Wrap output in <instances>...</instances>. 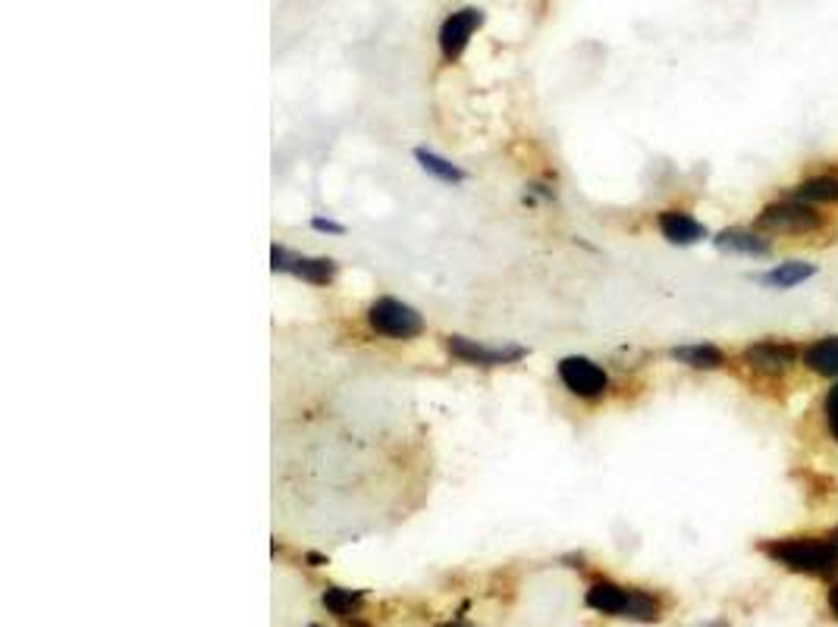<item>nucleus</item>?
Listing matches in <instances>:
<instances>
[{"label":"nucleus","mask_w":838,"mask_h":627,"mask_svg":"<svg viewBox=\"0 0 838 627\" xmlns=\"http://www.w3.org/2000/svg\"><path fill=\"white\" fill-rule=\"evenodd\" d=\"M412 158L418 163L421 170L431 176V179H437L443 186H462L468 179V173L459 166V163H452L449 158H443L437 151H431V148H415L412 151Z\"/></svg>","instance_id":"dca6fc26"},{"label":"nucleus","mask_w":838,"mask_h":627,"mask_svg":"<svg viewBox=\"0 0 838 627\" xmlns=\"http://www.w3.org/2000/svg\"><path fill=\"white\" fill-rule=\"evenodd\" d=\"M782 195H789L794 201L814 205V208H836L838 205V173L836 170H823V173H807L797 183L782 188Z\"/></svg>","instance_id":"2eb2a0df"},{"label":"nucleus","mask_w":838,"mask_h":627,"mask_svg":"<svg viewBox=\"0 0 838 627\" xmlns=\"http://www.w3.org/2000/svg\"><path fill=\"white\" fill-rule=\"evenodd\" d=\"M710 245L725 257H747V260H769L776 255V242L754 227H722L713 233Z\"/></svg>","instance_id":"1a4fd4ad"},{"label":"nucleus","mask_w":838,"mask_h":627,"mask_svg":"<svg viewBox=\"0 0 838 627\" xmlns=\"http://www.w3.org/2000/svg\"><path fill=\"white\" fill-rule=\"evenodd\" d=\"M271 270L274 274H292V277H299L302 282H311V286H333L336 277H340V264L333 257L296 255L286 245H274L271 248Z\"/></svg>","instance_id":"6e6552de"},{"label":"nucleus","mask_w":838,"mask_h":627,"mask_svg":"<svg viewBox=\"0 0 838 627\" xmlns=\"http://www.w3.org/2000/svg\"><path fill=\"white\" fill-rule=\"evenodd\" d=\"M305 561H308L311 568H321V565H326V558L318 556V553H308V556H305Z\"/></svg>","instance_id":"412c9836"},{"label":"nucleus","mask_w":838,"mask_h":627,"mask_svg":"<svg viewBox=\"0 0 838 627\" xmlns=\"http://www.w3.org/2000/svg\"><path fill=\"white\" fill-rule=\"evenodd\" d=\"M443 349L449 351L459 364H468V368H509V364H518L525 361L531 351L518 342H503V346H487V342H478V339H468V336H459V333H449L443 336Z\"/></svg>","instance_id":"0eeeda50"},{"label":"nucleus","mask_w":838,"mask_h":627,"mask_svg":"<svg viewBox=\"0 0 838 627\" xmlns=\"http://www.w3.org/2000/svg\"><path fill=\"white\" fill-rule=\"evenodd\" d=\"M829 534H833L838 539V524H836V527H829Z\"/></svg>","instance_id":"b1692460"},{"label":"nucleus","mask_w":838,"mask_h":627,"mask_svg":"<svg viewBox=\"0 0 838 627\" xmlns=\"http://www.w3.org/2000/svg\"><path fill=\"white\" fill-rule=\"evenodd\" d=\"M801 371L823 383L838 380V333H823L801 346Z\"/></svg>","instance_id":"4468645a"},{"label":"nucleus","mask_w":838,"mask_h":627,"mask_svg":"<svg viewBox=\"0 0 838 627\" xmlns=\"http://www.w3.org/2000/svg\"><path fill=\"white\" fill-rule=\"evenodd\" d=\"M816 418H819V433H823V440L829 442L833 449H838V380L836 383H826V390L819 395Z\"/></svg>","instance_id":"a211bd4d"},{"label":"nucleus","mask_w":838,"mask_h":627,"mask_svg":"<svg viewBox=\"0 0 838 627\" xmlns=\"http://www.w3.org/2000/svg\"><path fill=\"white\" fill-rule=\"evenodd\" d=\"M656 233L663 235V242H669L673 248H694V245H703V242L713 239L710 227L685 208L659 210L656 213Z\"/></svg>","instance_id":"f8f14e48"},{"label":"nucleus","mask_w":838,"mask_h":627,"mask_svg":"<svg viewBox=\"0 0 838 627\" xmlns=\"http://www.w3.org/2000/svg\"><path fill=\"white\" fill-rule=\"evenodd\" d=\"M556 376L562 390L582 402H600L612 390V376L600 361L587 355H565L556 361Z\"/></svg>","instance_id":"423d86ee"},{"label":"nucleus","mask_w":838,"mask_h":627,"mask_svg":"<svg viewBox=\"0 0 838 627\" xmlns=\"http://www.w3.org/2000/svg\"><path fill=\"white\" fill-rule=\"evenodd\" d=\"M801 346L804 342H797L792 336H760V339H750L738 349L735 364L750 380L779 386L801 368Z\"/></svg>","instance_id":"7ed1b4c3"},{"label":"nucleus","mask_w":838,"mask_h":627,"mask_svg":"<svg viewBox=\"0 0 838 627\" xmlns=\"http://www.w3.org/2000/svg\"><path fill=\"white\" fill-rule=\"evenodd\" d=\"M750 227L769 235L772 242H779V239L811 242V239H819V235H826L833 230V217L826 213V208L794 201V198L779 191L776 198H769L767 205H760V210L750 220Z\"/></svg>","instance_id":"f03ea898"},{"label":"nucleus","mask_w":838,"mask_h":627,"mask_svg":"<svg viewBox=\"0 0 838 627\" xmlns=\"http://www.w3.org/2000/svg\"><path fill=\"white\" fill-rule=\"evenodd\" d=\"M440 627H474V625H468V622H462V618H456V622H446V625Z\"/></svg>","instance_id":"5701e85b"},{"label":"nucleus","mask_w":838,"mask_h":627,"mask_svg":"<svg viewBox=\"0 0 838 627\" xmlns=\"http://www.w3.org/2000/svg\"><path fill=\"white\" fill-rule=\"evenodd\" d=\"M308 627H321V625H308Z\"/></svg>","instance_id":"393cba45"},{"label":"nucleus","mask_w":838,"mask_h":627,"mask_svg":"<svg viewBox=\"0 0 838 627\" xmlns=\"http://www.w3.org/2000/svg\"><path fill=\"white\" fill-rule=\"evenodd\" d=\"M587 608L606 618H625L638 625H656L663 622V600L644 590V587H622L616 581H594L584 593Z\"/></svg>","instance_id":"20e7f679"},{"label":"nucleus","mask_w":838,"mask_h":627,"mask_svg":"<svg viewBox=\"0 0 838 627\" xmlns=\"http://www.w3.org/2000/svg\"><path fill=\"white\" fill-rule=\"evenodd\" d=\"M311 230L324 235H336V239H340V235H346V227H343V223H336V220H330V217H321V213H318V217H311Z\"/></svg>","instance_id":"6ab92c4d"},{"label":"nucleus","mask_w":838,"mask_h":627,"mask_svg":"<svg viewBox=\"0 0 838 627\" xmlns=\"http://www.w3.org/2000/svg\"><path fill=\"white\" fill-rule=\"evenodd\" d=\"M826 608H829V615L838 622V581L826 583Z\"/></svg>","instance_id":"aec40b11"},{"label":"nucleus","mask_w":838,"mask_h":627,"mask_svg":"<svg viewBox=\"0 0 838 627\" xmlns=\"http://www.w3.org/2000/svg\"><path fill=\"white\" fill-rule=\"evenodd\" d=\"M823 274V267L816 260H807V257H785L779 264H772L767 270H757L750 274V282L767 289V292H794L801 289L804 282H811Z\"/></svg>","instance_id":"9b49d317"},{"label":"nucleus","mask_w":838,"mask_h":627,"mask_svg":"<svg viewBox=\"0 0 838 627\" xmlns=\"http://www.w3.org/2000/svg\"><path fill=\"white\" fill-rule=\"evenodd\" d=\"M694 627H732V625H728L725 618H713V622H700V625Z\"/></svg>","instance_id":"4be33fe9"},{"label":"nucleus","mask_w":838,"mask_h":627,"mask_svg":"<svg viewBox=\"0 0 838 627\" xmlns=\"http://www.w3.org/2000/svg\"><path fill=\"white\" fill-rule=\"evenodd\" d=\"M666 355H669V361H676L681 368L698 373H720L732 364V355L722 349L720 342H710V339L681 342V346H673Z\"/></svg>","instance_id":"ddd939ff"},{"label":"nucleus","mask_w":838,"mask_h":627,"mask_svg":"<svg viewBox=\"0 0 838 627\" xmlns=\"http://www.w3.org/2000/svg\"><path fill=\"white\" fill-rule=\"evenodd\" d=\"M757 553L801 578L833 583L838 581V539L826 534H789L769 536L757 543Z\"/></svg>","instance_id":"f257e3e1"},{"label":"nucleus","mask_w":838,"mask_h":627,"mask_svg":"<svg viewBox=\"0 0 838 627\" xmlns=\"http://www.w3.org/2000/svg\"><path fill=\"white\" fill-rule=\"evenodd\" d=\"M321 603L330 615H336L340 622H355L358 608L365 603V590H346V587H326Z\"/></svg>","instance_id":"f3484780"},{"label":"nucleus","mask_w":838,"mask_h":627,"mask_svg":"<svg viewBox=\"0 0 838 627\" xmlns=\"http://www.w3.org/2000/svg\"><path fill=\"white\" fill-rule=\"evenodd\" d=\"M365 321H368V329L380 339H390V342H412L424 333V317H421L418 307H412L402 299H393V295H380L368 304L365 311Z\"/></svg>","instance_id":"39448f33"},{"label":"nucleus","mask_w":838,"mask_h":627,"mask_svg":"<svg viewBox=\"0 0 838 627\" xmlns=\"http://www.w3.org/2000/svg\"><path fill=\"white\" fill-rule=\"evenodd\" d=\"M484 10L481 7H462L456 13H449L443 20L440 32H437V45H440V57L446 63H456L466 54L471 35L484 25Z\"/></svg>","instance_id":"9d476101"}]
</instances>
